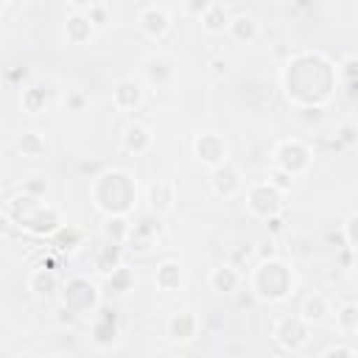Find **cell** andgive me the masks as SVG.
<instances>
[{"mask_svg":"<svg viewBox=\"0 0 358 358\" xmlns=\"http://www.w3.org/2000/svg\"><path fill=\"white\" fill-rule=\"evenodd\" d=\"M280 84L294 109H324L338 90V70L324 50L299 48L282 62Z\"/></svg>","mask_w":358,"mask_h":358,"instance_id":"cell-1","label":"cell"},{"mask_svg":"<svg viewBox=\"0 0 358 358\" xmlns=\"http://www.w3.org/2000/svg\"><path fill=\"white\" fill-rule=\"evenodd\" d=\"M90 201L103 218L134 215V207L140 201L137 179L126 168H103L90 182Z\"/></svg>","mask_w":358,"mask_h":358,"instance_id":"cell-2","label":"cell"},{"mask_svg":"<svg viewBox=\"0 0 358 358\" xmlns=\"http://www.w3.org/2000/svg\"><path fill=\"white\" fill-rule=\"evenodd\" d=\"M3 218L14 227H20L22 232L34 235V238H53L67 221H64V213L50 204V201H36L25 193H14L3 201Z\"/></svg>","mask_w":358,"mask_h":358,"instance_id":"cell-3","label":"cell"},{"mask_svg":"<svg viewBox=\"0 0 358 358\" xmlns=\"http://www.w3.org/2000/svg\"><path fill=\"white\" fill-rule=\"evenodd\" d=\"M294 268L282 260V257H274V260H255L246 271V288L249 294L257 299V302H266V305H280L285 302L291 294H294Z\"/></svg>","mask_w":358,"mask_h":358,"instance_id":"cell-4","label":"cell"},{"mask_svg":"<svg viewBox=\"0 0 358 358\" xmlns=\"http://www.w3.org/2000/svg\"><path fill=\"white\" fill-rule=\"evenodd\" d=\"M285 196L282 190H277L268 179H257L252 185H246L243 190V207L255 221L268 224L271 218H282L285 215Z\"/></svg>","mask_w":358,"mask_h":358,"instance_id":"cell-5","label":"cell"},{"mask_svg":"<svg viewBox=\"0 0 358 358\" xmlns=\"http://www.w3.org/2000/svg\"><path fill=\"white\" fill-rule=\"evenodd\" d=\"M313 157L316 154H313V145L308 140H302V137H282L271 148V168H280L288 176L299 179V176H305L310 171Z\"/></svg>","mask_w":358,"mask_h":358,"instance_id":"cell-6","label":"cell"},{"mask_svg":"<svg viewBox=\"0 0 358 358\" xmlns=\"http://www.w3.org/2000/svg\"><path fill=\"white\" fill-rule=\"evenodd\" d=\"M59 305H64L67 310H73L76 316H84V313H95L103 299H101V285L84 274H76V277H67L62 282V294H59Z\"/></svg>","mask_w":358,"mask_h":358,"instance_id":"cell-7","label":"cell"},{"mask_svg":"<svg viewBox=\"0 0 358 358\" xmlns=\"http://www.w3.org/2000/svg\"><path fill=\"white\" fill-rule=\"evenodd\" d=\"M271 338H274V344L280 347V352L296 355V352H302V350L310 344L313 327L299 316V310H296V313H282V316H277L274 324H271Z\"/></svg>","mask_w":358,"mask_h":358,"instance_id":"cell-8","label":"cell"},{"mask_svg":"<svg viewBox=\"0 0 358 358\" xmlns=\"http://www.w3.org/2000/svg\"><path fill=\"white\" fill-rule=\"evenodd\" d=\"M193 159L201 165V168H207V171H213V168H221V165H227L229 162V140L221 134V131H215V129H204V131H199L196 137H193Z\"/></svg>","mask_w":358,"mask_h":358,"instance_id":"cell-9","label":"cell"},{"mask_svg":"<svg viewBox=\"0 0 358 358\" xmlns=\"http://www.w3.org/2000/svg\"><path fill=\"white\" fill-rule=\"evenodd\" d=\"M134 22H137V31L145 39H151V42H162L171 34V28H173L171 8L162 6V3H143V6H137Z\"/></svg>","mask_w":358,"mask_h":358,"instance_id":"cell-10","label":"cell"},{"mask_svg":"<svg viewBox=\"0 0 358 358\" xmlns=\"http://www.w3.org/2000/svg\"><path fill=\"white\" fill-rule=\"evenodd\" d=\"M162 232H165L162 218H157V215H151V213H140V215L134 218V224H131V235H129V241H126V249L134 252V255H148V252L159 243Z\"/></svg>","mask_w":358,"mask_h":358,"instance_id":"cell-11","label":"cell"},{"mask_svg":"<svg viewBox=\"0 0 358 358\" xmlns=\"http://www.w3.org/2000/svg\"><path fill=\"white\" fill-rule=\"evenodd\" d=\"M120 338V313L117 308L112 305H101L95 313H92V322H90V341L98 347V350H109L115 347Z\"/></svg>","mask_w":358,"mask_h":358,"instance_id":"cell-12","label":"cell"},{"mask_svg":"<svg viewBox=\"0 0 358 358\" xmlns=\"http://www.w3.org/2000/svg\"><path fill=\"white\" fill-rule=\"evenodd\" d=\"M207 185H210V193H213L215 199H224V201L238 199V196H243V190H246L243 173H241V168H238L232 159H229L227 165H221V168L207 171Z\"/></svg>","mask_w":358,"mask_h":358,"instance_id":"cell-13","label":"cell"},{"mask_svg":"<svg viewBox=\"0 0 358 358\" xmlns=\"http://www.w3.org/2000/svg\"><path fill=\"white\" fill-rule=\"evenodd\" d=\"M176 201H179V190H176L173 179H154L145 187V213H151L157 218L171 215L176 210Z\"/></svg>","mask_w":358,"mask_h":358,"instance_id":"cell-14","label":"cell"},{"mask_svg":"<svg viewBox=\"0 0 358 358\" xmlns=\"http://www.w3.org/2000/svg\"><path fill=\"white\" fill-rule=\"evenodd\" d=\"M140 76H143V87H148V90H165L176 78V62L171 56H165V53H151V56H145Z\"/></svg>","mask_w":358,"mask_h":358,"instance_id":"cell-15","label":"cell"},{"mask_svg":"<svg viewBox=\"0 0 358 358\" xmlns=\"http://www.w3.org/2000/svg\"><path fill=\"white\" fill-rule=\"evenodd\" d=\"M109 98H112V106L117 112H137L143 106V101H145V87H143L140 78L126 76V78H117L112 84V95Z\"/></svg>","mask_w":358,"mask_h":358,"instance_id":"cell-16","label":"cell"},{"mask_svg":"<svg viewBox=\"0 0 358 358\" xmlns=\"http://www.w3.org/2000/svg\"><path fill=\"white\" fill-rule=\"evenodd\" d=\"M62 282H64V280L59 277V271H56L53 266H48V263L31 268L28 277H25V288H28L31 296H36V299H53V296H59V294H62Z\"/></svg>","mask_w":358,"mask_h":358,"instance_id":"cell-17","label":"cell"},{"mask_svg":"<svg viewBox=\"0 0 358 358\" xmlns=\"http://www.w3.org/2000/svg\"><path fill=\"white\" fill-rule=\"evenodd\" d=\"M120 148L129 157H145L154 148V131H151V126H145L143 120L126 123L123 126V134H120Z\"/></svg>","mask_w":358,"mask_h":358,"instance_id":"cell-18","label":"cell"},{"mask_svg":"<svg viewBox=\"0 0 358 358\" xmlns=\"http://www.w3.org/2000/svg\"><path fill=\"white\" fill-rule=\"evenodd\" d=\"M243 282H246V274H243L241 268H235L232 263H218V266H213L210 274H207L210 291H215V294H221V296L238 294Z\"/></svg>","mask_w":358,"mask_h":358,"instance_id":"cell-19","label":"cell"},{"mask_svg":"<svg viewBox=\"0 0 358 358\" xmlns=\"http://www.w3.org/2000/svg\"><path fill=\"white\" fill-rule=\"evenodd\" d=\"M50 103H53V92H50L48 84H39V81L22 84V90H20V109L25 115H31V117L45 115L50 109Z\"/></svg>","mask_w":358,"mask_h":358,"instance_id":"cell-20","label":"cell"},{"mask_svg":"<svg viewBox=\"0 0 358 358\" xmlns=\"http://www.w3.org/2000/svg\"><path fill=\"white\" fill-rule=\"evenodd\" d=\"M199 316L193 313V310H187V308H182V310H173L171 313V319H168V324H165V330H168V336H171V341L173 344H187V341H193L196 336H199Z\"/></svg>","mask_w":358,"mask_h":358,"instance_id":"cell-21","label":"cell"},{"mask_svg":"<svg viewBox=\"0 0 358 358\" xmlns=\"http://www.w3.org/2000/svg\"><path fill=\"white\" fill-rule=\"evenodd\" d=\"M260 34H263V25L252 11H235L232 14L229 31H227L229 39H235L238 45H255L260 39Z\"/></svg>","mask_w":358,"mask_h":358,"instance_id":"cell-22","label":"cell"},{"mask_svg":"<svg viewBox=\"0 0 358 358\" xmlns=\"http://www.w3.org/2000/svg\"><path fill=\"white\" fill-rule=\"evenodd\" d=\"M154 285L162 294H176L185 285V266L176 257H162L154 268Z\"/></svg>","mask_w":358,"mask_h":358,"instance_id":"cell-23","label":"cell"},{"mask_svg":"<svg viewBox=\"0 0 358 358\" xmlns=\"http://www.w3.org/2000/svg\"><path fill=\"white\" fill-rule=\"evenodd\" d=\"M201 22V31L210 34V36H221L229 31V22H232V8L221 0H210V6L204 8V14L199 17Z\"/></svg>","mask_w":358,"mask_h":358,"instance_id":"cell-24","label":"cell"},{"mask_svg":"<svg viewBox=\"0 0 358 358\" xmlns=\"http://www.w3.org/2000/svg\"><path fill=\"white\" fill-rule=\"evenodd\" d=\"M14 148H17V154L25 157V159H45V157L50 154V143H48L45 131H39V129H25V131H20L17 140H14Z\"/></svg>","mask_w":358,"mask_h":358,"instance_id":"cell-25","label":"cell"},{"mask_svg":"<svg viewBox=\"0 0 358 358\" xmlns=\"http://www.w3.org/2000/svg\"><path fill=\"white\" fill-rule=\"evenodd\" d=\"M299 316H302L310 327L324 324V322L333 316V302H330V296H327V294H319V291L308 294V296L302 299V305H299Z\"/></svg>","mask_w":358,"mask_h":358,"instance_id":"cell-26","label":"cell"},{"mask_svg":"<svg viewBox=\"0 0 358 358\" xmlns=\"http://www.w3.org/2000/svg\"><path fill=\"white\" fill-rule=\"evenodd\" d=\"M95 31H98V28L90 22L87 14L67 8V17H64V39H67L70 45H87V42L95 36Z\"/></svg>","mask_w":358,"mask_h":358,"instance_id":"cell-27","label":"cell"},{"mask_svg":"<svg viewBox=\"0 0 358 358\" xmlns=\"http://www.w3.org/2000/svg\"><path fill=\"white\" fill-rule=\"evenodd\" d=\"M131 224H134V215H106L101 221V235L106 243L126 246V241L131 235Z\"/></svg>","mask_w":358,"mask_h":358,"instance_id":"cell-28","label":"cell"},{"mask_svg":"<svg viewBox=\"0 0 358 358\" xmlns=\"http://www.w3.org/2000/svg\"><path fill=\"white\" fill-rule=\"evenodd\" d=\"M333 330L344 338L358 336V302H341L333 313Z\"/></svg>","mask_w":358,"mask_h":358,"instance_id":"cell-29","label":"cell"},{"mask_svg":"<svg viewBox=\"0 0 358 358\" xmlns=\"http://www.w3.org/2000/svg\"><path fill=\"white\" fill-rule=\"evenodd\" d=\"M123 249L126 246H115V243L98 246V252H95V271H98V277L106 280L112 271H117L123 266Z\"/></svg>","mask_w":358,"mask_h":358,"instance_id":"cell-30","label":"cell"},{"mask_svg":"<svg viewBox=\"0 0 358 358\" xmlns=\"http://www.w3.org/2000/svg\"><path fill=\"white\" fill-rule=\"evenodd\" d=\"M67 8L87 14L95 28H106V25L112 22V8H109V3H103V0H78V3H70Z\"/></svg>","mask_w":358,"mask_h":358,"instance_id":"cell-31","label":"cell"},{"mask_svg":"<svg viewBox=\"0 0 358 358\" xmlns=\"http://www.w3.org/2000/svg\"><path fill=\"white\" fill-rule=\"evenodd\" d=\"M84 229H78L76 224H64L53 238H50V243H53V249L59 252V255H70V252H76L81 243H84Z\"/></svg>","mask_w":358,"mask_h":358,"instance_id":"cell-32","label":"cell"},{"mask_svg":"<svg viewBox=\"0 0 358 358\" xmlns=\"http://www.w3.org/2000/svg\"><path fill=\"white\" fill-rule=\"evenodd\" d=\"M134 285H137V274H134V268H129L126 263H123L117 271H112V274L106 277V288L115 291V294H129Z\"/></svg>","mask_w":358,"mask_h":358,"instance_id":"cell-33","label":"cell"},{"mask_svg":"<svg viewBox=\"0 0 358 358\" xmlns=\"http://www.w3.org/2000/svg\"><path fill=\"white\" fill-rule=\"evenodd\" d=\"M59 106H62V112H67V115H81V112H87V106H90V95H87L84 90H64V92L59 95Z\"/></svg>","mask_w":358,"mask_h":358,"instance_id":"cell-34","label":"cell"},{"mask_svg":"<svg viewBox=\"0 0 358 358\" xmlns=\"http://www.w3.org/2000/svg\"><path fill=\"white\" fill-rule=\"evenodd\" d=\"M20 193L36 199V201H48V193H50V182L42 176V173H31L28 179L20 182Z\"/></svg>","mask_w":358,"mask_h":358,"instance_id":"cell-35","label":"cell"},{"mask_svg":"<svg viewBox=\"0 0 358 358\" xmlns=\"http://www.w3.org/2000/svg\"><path fill=\"white\" fill-rule=\"evenodd\" d=\"M252 252H255V260H274L280 257V249H277V238L274 235H260L255 243H252Z\"/></svg>","mask_w":358,"mask_h":358,"instance_id":"cell-36","label":"cell"},{"mask_svg":"<svg viewBox=\"0 0 358 358\" xmlns=\"http://www.w3.org/2000/svg\"><path fill=\"white\" fill-rule=\"evenodd\" d=\"M341 243L350 252H358V210H352L347 215V221L341 224Z\"/></svg>","mask_w":358,"mask_h":358,"instance_id":"cell-37","label":"cell"},{"mask_svg":"<svg viewBox=\"0 0 358 358\" xmlns=\"http://www.w3.org/2000/svg\"><path fill=\"white\" fill-rule=\"evenodd\" d=\"M336 70H338V84H344V87L358 84V56H344L336 64Z\"/></svg>","mask_w":358,"mask_h":358,"instance_id":"cell-38","label":"cell"},{"mask_svg":"<svg viewBox=\"0 0 358 358\" xmlns=\"http://www.w3.org/2000/svg\"><path fill=\"white\" fill-rule=\"evenodd\" d=\"M266 179L277 187V190H282V193H291V187H294V176H288L285 171H280V168H268V173H266Z\"/></svg>","mask_w":358,"mask_h":358,"instance_id":"cell-39","label":"cell"},{"mask_svg":"<svg viewBox=\"0 0 358 358\" xmlns=\"http://www.w3.org/2000/svg\"><path fill=\"white\" fill-rule=\"evenodd\" d=\"M319 358H358V350L347 341H338V344H330Z\"/></svg>","mask_w":358,"mask_h":358,"instance_id":"cell-40","label":"cell"},{"mask_svg":"<svg viewBox=\"0 0 358 358\" xmlns=\"http://www.w3.org/2000/svg\"><path fill=\"white\" fill-rule=\"evenodd\" d=\"M355 140H358V126H355V123H341V126L336 129V143L352 145Z\"/></svg>","mask_w":358,"mask_h":358,"instance_id":"cell-41","label":"cell"},{"mask_svg":"<svg viewBox=\"0 0 358 358\" xmlns=\"http://www.w3.org/2000/svg\"><path fill=\"white\" fill-rule=\"evenodd\" d=\"M294 112H296V117L305 120V123H319L324 109H294Z\"/></svg>","mask_w":358,"mask_h":358,"instance_id":"cell-42","label":"cell"},{"mask_svg":"<svg viewBox=\"0 0 358 358\" xmlns=\"http://www.w3.org/2000/svg\"><path fill=\"white\" fill-rule=\"evenodd\" d=\"M207 6H210V0H190V3H185V11H187V14H193V17L199 20V17L204 14V8H207Z\"/></svg>","mask_w":358,"mask_h":358,"instance_id":"cell-43","label":"cell"},{"mask_svg":"<svg viewBox=\"0 0 358 358\" xmlns=\"http://www.w3.org/2000/svg\"><path fill=\"white\" fill-rule=\"evenodd\" d=\"M224 67H227V62H224V59H221V56H218V59H213V62H210V70H213V73H215V76H221V73H224Z\"/></svg>","mask_w":358,"mask_h":358,"instance_id":"cell-44","label":"cell"},{"mask_svg":"<svg viewBox=\"0 0 358 358\" xmlns=\"http://www.w3.org/2000/svg\"><path fill=\"white\" fill-rule=\"evenodd\" d=\"M347 268H350V274H352V280L358 282V252H352V257H350V266H347Z\"/></svg>","mask_w":358,"mask_h":358,"instance_id":"cell-45","label":"cell"},{"mask_svg":"<svg viewBox=\"0 0 358 358\" xmlns=\"http://www.w3.org/2000/svg\"><path fill=\"white\" fill-rule=\"evenodd\" d=\"M268 358H288V355H285V352H271Z\"/></svg>","mask_w":358,"mask_h":358,"instance_id":"cell-46","label":"cell"}]
</instances>
